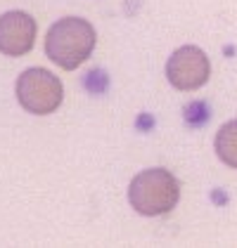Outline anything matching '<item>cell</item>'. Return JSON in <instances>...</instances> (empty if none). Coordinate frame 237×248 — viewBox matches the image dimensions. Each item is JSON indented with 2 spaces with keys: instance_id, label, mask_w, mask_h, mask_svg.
Listing matches in <instances>:
<instances>
[{
  "instance_id": "obj_1",
  "label": "cell",
  "mask_w": 237,
  "mask_h": 248,
  "mask_svg": "<svg viewBox=\"0 0 237 248\" xmlns=\"http://www.w3.org/2000/svg\"><path fill=\"white\" fill-rule=\"evenodd\" d=\"M95 29L83 17H64L48 31L45 38V55L52 59L57 66L74 71L79 69L90 52L95 50Z\"/></svg>"
},
{
  "instance_id": "obj_8",
  "label": "cell",
  "mask_w": 237,
  "mask_h": 248,
  "mask_svg": "<svg viewBox=\"0 0 237 248\" xmlns=\"http://www.w3.org/2000/svg\"><path fill=\"white\" fill-rule=\"evenodd\" d=\"M83 88L90 93V95H104L107 88H109V76L104 69H93L83 76Z\"/></svg>"
},
{
  "instance_id": "obj_4",
  "label": "cell",
  "mask_w": 237,
  "mask_h": 248,
  "mask_svg": "<svg viewBox=\"0 0 237 248\" xmlns=\"http://www.w3.org/2000/svg\"><path fill=\"white\" fill-rule=\"evenodd\" d=\"M209 74H211L209 57L197 45L178 47L166 64V78L176 90H197L209 80Z\"/></svg>"
},
{
  "instance_id": "obj_6",
  "label": "cell",
  "mask_w": 237,
  "mask_h": 248,
  "mask_svg": "<svg viewBox=\"0 0 237 248\" xmlns=\"http://www.w3.org/2000/svg\"><path fill=\"white\" fill-rule=\"evenodd\" d=\"M214 147H216L218 158L225 166L237 170V118L220 125V130L216 133V140H214Z\"/></svg>"
},
{
  "instance_id": "obj_7",
  "label": "cell",
  "mask_w": 237,
  "mask_h": 248,
  "mask_svg": "<svg viewBox=\"0 0 237 248\" xmlns=\"http://www.w3.org/2000/svg\"><path fill=\"white\" fill-rule=\"evenodd\" d=\"M183 118H185V123H187L190 128H202V125H206V123H209V118H211V109H209V104H206V102L195 99V102L185 104V109H183Z\"/></svg>"
},
{
  "instance_id": "obj_5",
  "label": "cell",
  "mask_w": 237,
  "mask_h": 248,
  "mask_svg": "<svg viewBox=\"0 0 237 248\" xmlns=\"http://www.w3.org/2000/svg\"><path fill=\"white\" fill-rule=\"evenodd\" d=\"M36 21L26 12H5L0 15V52L7 57H21L34 47Z\"/></svg>"
},
{
  "instance_id": "obj_2",
  "label": "cell",
  "mask_w": 237,
  "mask_h": 248,
  "mask_svg": "<svg viewBox=\"0 0 237 248\" xmlns=\"http://www.w3.org/2000/svg\"><path fill=\"white\" fill-rule=\"evenodd\" d=\"M180 199V185L176 175L166 168H147L131 180L128 201L140 215H164L176 208Z\"/></svg>"
},
{
  "instance_id": "obj_3",
  "label": "cell",
  "mask_w": 237,
  "mask_h": 248,
  "mask_svg": "<svg viewBox=\"0 0 237 248\" xmlns=\"http://www.w3.org/2000/svg\"><path fill=\"white\" fill-rule=\"evenodd\" d=\"M62 97H64L62 80L45 69H26L17 78V99L29 114H52L62 104Z\"/></svg>"
},
{
  "instance_id": "obj_9",
  "label": "cell",
  "mask_w": 237,
  "mask_h": 248,
  "mask_svg": "<svg viewBox=\"0 0 237 248\" xmlns=\"http://www.w3.org/2000/svg\"><path fill=\"white\" fill-rule=\"evenodd\" d=\"M135 125H138V130H142V133H150V130L154 128V116L152 114H140L138 121H135Z\"/></svg>"
},
{
  "instance_id": "obj_10",
  "label": "cell",
  "mask_w": 237,
  "mask_h": 248,
  "mask_svg": "<svg viewBox=\"0 0 237 248\" xmlns=\"http://www.w3.org/2000/svg\"><path fill=\"white\" fill-rule=\"evenodd\" d=\"M211 199H214V201H216V203H225V201H228V199H225V194H223V191H214V194H211Z\"/></svg>"
}]
</instances>
